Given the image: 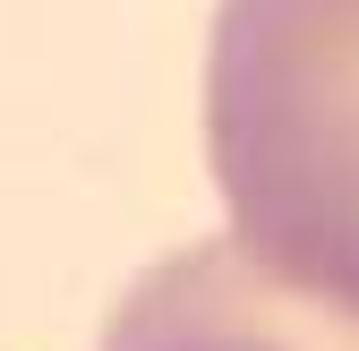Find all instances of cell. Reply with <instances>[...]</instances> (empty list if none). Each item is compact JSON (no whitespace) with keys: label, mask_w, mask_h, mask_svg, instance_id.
Here are the masks:
<instances>
[{"label":"cell","mask_w":359,"mask_h":351,"mask_svg":"<svg viewBox=\"0 0 359 351\" xmlns=\"http://www.w3.org/2000/svg\"><path fill=\"white\" fill-rule=\"evenodd\" d=\"M103 351H359V326L283 291L231 240H197L120 291Z\"/></svg>","instance_id":"cell-2"},{"label":"cell","mask_w":359,"mask_h":351,"mask_svg":"<svg viewBox=\"0 0 359 351\" xmlns=\"http://www.w3.org/2000/svg\"><path fill=\"white\" fill-rule=\"evenodd\" d=\"M205 146L231 249L359 326V0H222Z\"/></svg>","instance_id":"cell-1"}]
</instances>
